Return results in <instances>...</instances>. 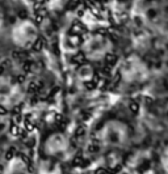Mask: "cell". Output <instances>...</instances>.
I'll return each mask as SVG.
<instances>
[{"mask_svg": "<svg viewBox=\"0 0 168 174\" xmlns=\"http://www.w3.org/2000/svg\"><path fill=\"white\" fill-rule=\"evenodd\" d=\"M45 45H46V41H45V38H38L36 41V43L33 45V50L34 51H41L45 47Z\"/></svg>", "mask_w": 168, "mask_h": 174, "instance_id": "6da1fadb", "label": "cell"}, {"mask_svg": "<svg viewBox=\"0 0 168 174\" xmlns=\"http://www.w3.org/2000/svg\"><path fill=\"white\" fill-rule=\"evenodd\" d=\"M116 62H117V56L114 55V54H107L105 55V63L109 64V66H114Z\"/></svg>", "mask_w": 168, "mask_h": 174, "instance_id": "7a4b0ae2", "label": "cell"}, {"mask_svg": "<svg viewBox=\"0 0 168 174\" xmlns=\"http://www.w3.org/2000/svg\"><path fill=\"white\" fill-rule=\"evenodd\" d=\"M24 126H25V130L28 132H32L34 130V123L32 121H30V115H28V117L25 118V122H24Z\"/></svg>", "mask_w": 168, "mask_h": 174, "instance_id": "3957f363", "label": "cell"}, {"mask_svg": "<svg viewBox=\"0 0 168 174\" xmlns=\"http://www.w3.org/2000/svg\"><path fill=\"white\" fill-rule=\"evenodd\" d=\"M84 87L87 88L88 90H93L96 87H97V83L95 80H90V81H84Z\"/></svg>", "mask_w": 168, "mask_h": 174, "instance_id": "277c9868", "label": "cell"}, {"mask_svg": "<svg viewBox=\"0 0 168 174\" xmlns=\"http://www.w3.org/2000/svg\"><path fill=\"white\" fill-rule=\"evenodd\" d=\"M28 90L30 92V93H37V92L40 90V84H37V83H30L29 87H28Z\"/></svg>", "mask_w": 168, "mask_h": 174, "instance_id": "5b68a950", "label": "cell"}, {"mask_svg": "<svg viewBox=\"0 0 168 174\" xmlns=\"http://www.w3.org/2000/svg\"><path fill=\"white\" fill-rule=\"evenodd\" d=\"M15 156H16V149L15 148H9L8 151H7V153H5V158L8 160V161L9 160H12Z\"/></svg>", "mask_w": 168, "mask_h": 174, "instance_id": "8992f818", "label": "cell"}, {"mask_svg": "<svg viewBox=\"0 0 168 174\" xmlns=\"http://www.w3.org/2000/svg\"><path fill=\"white\" fill-rule=\"evenodd\" d=\"M84 62H85V59H84V55H83V54H78V55L74 56V63H76V64H83Z\"/></svg>", "mask_w": 168, "mask_h": 174, "instance_id": "52a82bcc", "label": "cell"}, {"mask_svg": "<svg viewBox=\"0 0 168 174\" xmlns=\"http://www.w3.org/2000/svg\"><path fill=\"white\" fill-rule=\"evenodd\" d=\"M11 135L12 136H19V135H21V130L19 128V126H12L11 127Z\"/></svg>", "mask_w": 168, "mask_h": 174, "instance_id": "ba28073f", "label": "cell"}, {"mask_svg": "<svg viewBox=\"0 0 168 174\" xmlns=\"http://www.w3.org/2000/svg\"><path fill=\"white\" fill-rule=\"evenodd\" d=\"M22 70L25 73H29L32 72V62H25L22 64Z\"/></svg>", "mask_w": 168, "mask_h": 174, "instance_id": "9c48e42d", "label": "cell"}, {"mask_svg": "<svg viewBox=\"0 0 168 174\" xmlns=\"http://www.w3.org/2000/svg\"><path fill=\"white\" fill-rule=\"evenodd\" d=\"M130 110L134 113V114H137V113L139 111V105L137 104L135 101H134V102H131V104H130Z\"/></svg>", "mask_w": 168, "mask_h": 174, "instance_id": "30bf717a", "label": "cell"}, {"mask_svg": "<svg viewBox=\"0 0 168 174\" xmlns=\"http://www.w3.org/2000/svg\"><path fill=\"white\" fill-rule=\"evenodd\" d=\"M85 134V127H83V126H80V127L76 128V132H75V136H83Z\"/></svg>", "mask_w": 168, "mask_h": 174, "instance_id": "8fae6325", "label": "cell"}, {"mask_svg": "<svg viewBox=\"0 0 168 174\" xmlns=\"http://www.w3.org/2000/svg\"><path fill=\"white\" fill-rule=\"evenodd\" d=\"M20 157H21V160L24 162H25V165H28V166H30V160L26 157V156H24V155H20Z\"/></svg>", "mask_w": 168, "mask_h": 174, "instance_id": "7c38bea8", "label": "cell"}, {"mask_svg": "<svg viewBox=\"0 0 168 174\" xmlns=\"http://www.w3.org/2000/svg\"><path fill=\"white\" fill-rule=\"evenodd\" d=\"M80 162H81V157L80 156H76L74 158V165H80Z\"/></svg>", "mask_w": 168, "mask_h": 174, "instance_id": "4fadbf2b", "label": "cell"}, {"mask_svg": "<svg viewBox=\"0 0 168 174\" xmlns=\"http://www.w3.org/2000/svg\"><path fill=\"white\" fill-rule=\"evenodd\" d=\"M21 109H22V106L19 105V106H16L15 109H13V113H15V114H20V113H21Z\"/></svg>", "mask_w": 168, "mask_h": 174, "instance_id": "5bb4252c", "label": "cell"}, {"mask_svg": "<svg viewBox=\"0 0 168 174\" xmlns=\"http://www.w3.org/2000/svg\"><path fill=\"white\" fill-rule=\"evenodd\" d=\"M7 113H8V110H7L4 106H1V105H0V115H5Z\"/></svg>", "mask_w": 168, "mask_h": 174, "instance_id": "9a60e30c", "label": "cell"}, {"mask_svg": "<svg viewBox=\"0 0 168 174\" xmlns=\"http://www.w3.org/2000/svg\"><path fill=\"white\" fill-rule=\"evenodd\" d=\"M17 81H19V83H24V81H25V75H19V76H17Z\"/></svg>", "mask_w": 168, "mask_h": 174, "instance_id": "2e32d148", "label": "cell"}, {"mask_svg": "<svg viewBox=\"0 0 168 174\" xmlns=\"http://www.w3.org/2000/svg\"><path fill=\"white\" fill-rule=\"evenodd\" d=\"M15 121H16V123H20V122L22 121V115L21 114H16V119H15Z\"/></svg>", "mask_w": 168, "mask_h": 174, "instance_id": "e0dca14e", "label": "cell"}]
</instances>
